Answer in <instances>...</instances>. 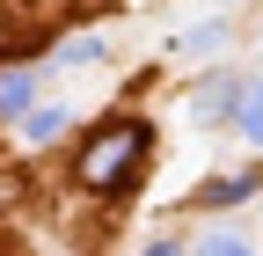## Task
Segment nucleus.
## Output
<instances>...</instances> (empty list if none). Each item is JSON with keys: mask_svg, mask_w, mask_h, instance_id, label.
Segmentation results:
<instances>
[{"mask_svg": "<svg viewBox=\"0 0 263 256\" xmlns=\"http://www.w3.org/2000/svg\"><path fill=\"white\" fill-rule=\"evenodd\" d=\"M146 154H154V124H146V117H110L103 132H95V139L81 147L73 176H81V190H103V198H124V190L139 183Z\"/></svg>", "mask_w": 263, "mask_h": 256, "instance_id": "1", "label": "nucleus"}, {"mask_svg": "<svg viewBox=\"0 0 263 256\" xmlns=\"http://www.w3.org/2000/svg\"><path fill=\"white\" fill-rule=\"evenodd\" d=\"M234 103H241V81H227V74H212V81H197V88H190V117H205V124L227 117Z\"/></svg>", "mask_w": 263, "mask_h": 256, "instance_id": "2", "label": "nucleus"}, {"mask_svg": "<svg viewBox=\"0 0 263 256\" xmlns=\"http://www.w3.org/2000/svg\"><path fill=\"white\" fill-rule=\"evenodd\" d=\"M256 190H263V169H241V176L205 183V205H241V198H256Z\"/></svg>", "mask_w": 263, "mask_h": 256, "instance_id": "3", "label": "nucleus"}, {"mask_svg": "<svg viewBox=\"0 0 263 256\" xmlns=\"http://www.w3.org/2000/svg\"><path fill=\"white\" fill-rule=\"evenodd\" d=\"M29 95H37V81H29L22 66H0V117H15V110H29Z\"/></svg>", "mask_w": 263, "mask_h": 256, "instance_id": "4", "label": "nucleus"}, {"mask_svg": "<svg viewBox=\"0 0 263 256\" xmlns=\"http://www.w3.org/2000/svg\"><path fill=\"white\" fill-rule=\"evenodd\" d=\"M227 44V22H205V29H190V37H168V51H190V59H212Z\"/></svg>", "mask_w": 263, "mask_h": 256, "instance_id": "5", "label": "nucleus"}, {"mask_svg": "<svg viewBox=\"0 0 263 256\" xmlns=\"http://www.w3.org/2000/svg\"><path fill=\"white\" fill-rule=\"evenodd\" d=\"M22 132L37 139V147H44V139H59V132H66V110H59V103H44V110H29V117H22Z\"/></svg>", "mask_w": 263, "mask_h": 256, "instance_id": "6", "label": "nucleus"}, {"mask_svg": "<svg viewBox=\"0 0 263 256\" xmlns=\"http://www.w3.org/2000/svg\"><path fill=\"white\" fill-rule=\"evenodd\" d=\"M234 124L263 147V88H241V103H234Z\"/></svg>", "mask_w": 263, "mask_h": 256, "instance_id": "7", "label": "nucleus"}, {"mask_svg": "<svg viewBox=\"0 0 263 256\" xmlns=\"http://www.w3.org/2000/svg\"><path fill=\"white\" fill-rule=\"evenodd\" d=\"M95 59H103V37H88V29L59 44V66H95Z\"/></svg>", "mask_w": 263, "mask_h": 256, "instance_id": "8", "label": "nucleus"}, {"mask_svg": "<svg viewBox=\"0 0 263 256\" xmlns=\"http://www.w3.org/2000/svg\"><path fill=\"white\" fill-rule=\"evenodd\" d=\"M197 256H249V242H234V234H212V242H197Z\"/></svg>", "mask_w": 263, "mask_h": 256, "instance_id": "9", "label": "nucleus"}, {"mask_svg": "<svg viewBox=\"0 0 263 256\" xmlns=\"http://www.w3.org/2000/svg\"><path fill=\"white\" fill-rule=\"evenodd\" d=\"M146 256H183V249H176V242H154V249H146Z\"/></svg>", "mask_w": 263, "mask_h": 256, "instance_id": "10", "label": "nucleus"}]
</instances>
